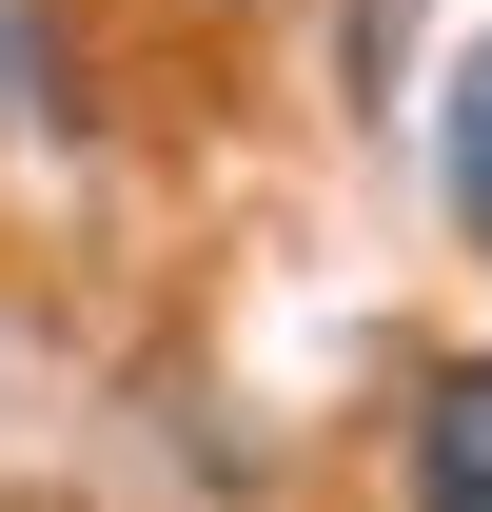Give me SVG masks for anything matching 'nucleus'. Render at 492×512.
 <instances>
[{
	"mask_svg": "<svg viewBox=\"0 0 492 512\" xmlns=\"http://www.w3.org/2000/svg\"><path fill=\"white\" fill-rule=\"evenodd\" d=\"M414 512H492V355H453L414 394Z\"/></svg>",
	"mask_w": 492,
	"mask_h": 512,
	"instance_id": "obj_1",
	"label": "nucleus"
},
{
	"mask_svg": "<svg viewBox=\"0 0 492 512\" xmlns=\"http://www.w3.org/2000/svg\"><path fill=\"white\" fill-rule=\"evenodd\" d=\"M453 217L492 237V40H473V79H453Z\"/></svg>",
	"mask_w": 492,
	"mask_h": 512,
	"instance_id": "obj_2",
	"label": "nucleus"
}]
</instances>
